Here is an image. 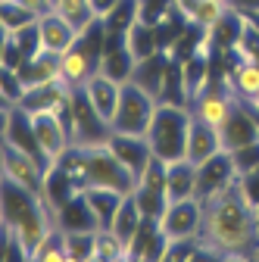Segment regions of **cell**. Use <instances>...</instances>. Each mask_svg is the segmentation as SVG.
Instances as JSON below:
<instances>
[{
	"instance_id": "obj_1",
	"label": "cell",
	"mask_w": 259,
	"mask_h": 262,
	"mask_svg": "<svg viewBox=\"0 0 259 262\" xmlns=\"http://www.w3.org/2000/svg\"><path fill=\"white\" fill-rule=\"evenodd\" d=\"M200 241L219 253V259H253L259 244L256 206L247 196L241 178H234L225 190L203 200V228Z\"/></svg>"
},
{
	"instance_id": "obj_2",
	"label": "cell",
	"mask_w": 259,
	"mask_h": 262,
	"mask_svg": "<svg viewBox=\"0 0 259 262\" xmlns=\"http://www.w3.org/2000/svg\"><path fill=\"white\" fill-rule=\"evenodd\" d=\"M190 106L187 103H169V100H159L153 122L147 128V141L156 159L172 162L184 156V144H187V128H190Z\"/></svg>"
},
{
	"instance_id": "obj_3",
	"label": "cell",
	"mask_w": 259,
	"mask_h": 262,
	"mask_svg": "<svg viewBox=\"0 0 259 262\" xmlns=\"http://www.w3.org/2000/svg\"><path fill=\"white\" fill-rule=\"evenodd\" d=\"M156 106H159V100L150 91H144L135 81H125L122 84V100H119V110L113 116L110 131H119V135H147Z\"/></svg>"
},
{
	"instance_id": "obj_4",
	"label": "cell",
	"mask_w": 259,
	"mask_h": 262,
	"mask_svg": "<svg viewBox=\"0 0 259 262\" xmlns=\"http://www.w3.org/2000/svg\"><path fill=\"white\" fill-rule=\"evenodd\" d=\"M81 150H84V166H88V184H103V187H116L122 193H135V184H138L135 175L116 159V153L106 147V141L81 144Z\"/></svg>"
},
{
	"instance_id": "obj_5",
	"label": "cell",
	"mask_w": 259,
	"mask_h": 262,
	"mask_svg": "<svg viewBox=\"0 0 259 262\" xmlns=\"http://www.w3.org/2000/svg\"><path fill=\"white\" fill-rule=\"evenodd\" d=\"M69 131H72V144H97V141H106L110 135V125L100 119L88 100L84 88H72V97H69V106L62 113Z\"/></svg>"
},
{
	"instance_id": "obj_6",
	"label": "cell",
	"mask_w": 259,
	"mask_h": 262,
	"mask_svg": "<svg viewBox=\"0 0 259 262\" xmlns=\"http://www.w3.org/2000/svg\"><path fill=\"white\" fill-rule=\"evenodd\" d=\"M203 228V200L200 196H184L166 206V212L159 215V231H163L166 244L169 241H193L200 237Z\"/></svg>"
},
{
	"instance_id": "obj_7",
	"label": "cell",
	"mask_w": 259,
	"mask_h": 262,
	"mask_svg": "<svg viewBox=\"0 0 259 262\" xmlns=\"http://www.w3.org/2000/svg\"><path fill=\"white\" fill-rule=\"evenodd\" d=\"M31 125H35V138H38V147H41V156L47 162V169L53 162L72 147V131L66 125L59 110H38L31 113Z\"/></svg>"
},
{
	"instance_id": "obj_8",
	"label": "cell",
	"mask_w": 259,
	"mask_h": 262,
	"mask_svg": "<svg viewBox=\"0 0 259 262\" xmlns=\"http://www.w3.org/2000/svg\"><path fill=\"white\" fill-rule=\"evenodd\" d=\"M106 147L116 153V159L122 162V166L135 175V181H141V175L153 162V150H150L147 135H119V131H110Z\"/></svg>"
},
{
	"instance_id": "obj_9",
	"label": "cell",
	"mask_w": 259,
	"mask_h": 262,
	"mask_svg": "<svg viewBox=\"0 0 259 262\" xmlns=\"http://www.w3.org/2000/svg\"><path fill=\"white\" fill-rule=\"evenodd\" d=\"M4 175L19 181L22 187L28 190H35L44 196V175H47V166L38 159V156H31L13 144H4Z\"/></svg>"
},
{
	"instance_id": "obj_10",
	"label": "cell",
	"mask_w": 259,
	"mask_h": 262,
	"mask_svg": "<svg viewBox=\"0 0 259 262\" xmlns=\"http://www.w3.org/2000/svg\"><path fill=\"white\" fill-rule=\"evenodd\" d=\"M234 103H238V97L231 94L228 84H225V81H219V84L209 81V88L200 97H193V100H190V113L197 116V119H203L206 125H212V128H222L225 119L231 116Z\"/></svg>"
},
{
	"instance_id": "obj_11",
	"label": "cell",
	"mask_w": 259,
	"mask_h": 262,
	"mask_svg": "<svg viewBox=\"0 0 259 262\" xmlns=\"http://www.w3.org/2000/svg\"><path fill=\"white\" fill-rule=\"evenodd\" d=\"M234 178H238V169H234L231 150H219L215 156H209L206 162L197 166V196L209 200V196H215L219 190L228 187Z\"/></svg>"
},
{
	"instance_id": "obj_12",
	"label": "cell",
	"mask_w": 259,
	"mask_h": 262,
	"mask_svg": "<svg viewBox=\"0 0 259 262\" xmlns=\"http://www.w3.org/2000/svg\"><path fill=\"white\" fill-rule=\"evenodd\" d=\"M135 66H138V59L132 56V50L125 44V31H106V44H103L100 66H97V69L106 72L116 81H132Z\"/></svg>"
},
{
	"instance_id": "obj_13",
	"label": "cell",
	"mask_w": 259,
	"mask_h": 262,
	"mask_svg": "<svg viewBox=\"0 0 259 262\" xmlns=\"http://www.w3.org/2000/svg\"><path fill=\"white\" fill-rule=\"evenodd\" d=\"M122 84H125V81H116V78H110V75L100 72V69H97V72L81 84L84 94H88V100H91V106L100 113V119H103L106 125H113V116H116V110H119Z\"/></svg>"
},
{
	"instance_id": "obj_14",
	"label": "cell",
	"mask_w": 259,
	"mask_h": 262,
	"mask_svg": "<svg viewBox=\"0 0 259 262\" xmlns=\"http://www.w3.org/2000/svg\"><path fill=\"white\" fill-rule=\"evenodd\" d=\"M38 31H41L44 50H50V53H66V50L78 41V35H81V31H78L66 16H62L59 10L41 13V16H38Z\"/></svg>"
},
{
	"instance_id": "obj_15",
	"label": "cell",
	"mask_w": 259,
	"mask_h": 262,
	"mask_svg": "<svg viewBox=\"0 0 259 262\" xmlns=\"http://www.w3.org/2000/svg\"><path fill=\"white\" fill-rule=\"evenodd\" d=\"M222 147V135H219V128L206 125L203 119L193 116L190 119V128H187V144H184V156L193 162V166H200V162H206L209 156H215Z\"/></svg>"
},
{
	"instance_id": "obj_16",
	"label": "cell",
	"mask_w": 259,
	"mask_h": 262,
	"mask_svg": "<svg viewBox=\"0 0 259 262\" xmlns=\"http://www.w3.org/2000/svg\"><path fill=\"white\" fill-rule=\"evenodd\" d=\"M125 196L128 193H122L116 187H103V184H88V187H81V200L88 203L97 228H110L113 225V219H116V212H119V206H122Z\"/></svg>"
},
{
	"instance_id": "obj_17",
	"label": "cell",
	"mask_w": 259,
	"mask_h": 262,
	"mask_svg": "<svg viewBox=\"0 0 259 262\" xmlns=\"http://www.w3.org/2000/svg\"><path fill=\"white\" fill-rule=\"evenodd\" d=\"M219 135H222V147H225V150H238V147H244V144H250V141H259V128H256L253 116L247 113L244 100L234 103L231 116L225 119V125L219 128Z\"/></svg>"
},
{
	"instance_id": "obj_18",
	"label": "cell",
	"mask_w": 259,
	"mask_h": 262,
	"mask_svg": "<svg viewBox=\"0 0 259 262\" xmlns=\"http://www.w3.org/2000/svg\"><path fill=\"white\" fill-rule=\"evenodd\" d=\"M184 196H197V166L181 156L166 162V200H184Z\"/></svg>"
},
{
	"instance_id": "obj_19",
	"label": "cell",
	"mask_w": 259,
	"mask_h": 262,
	"mask_svg": "<svg viewBox=\"0 0 259 262\" xmlns=\"http://www.w3.org/2000/svg\"><path fill=\"white\" fill-rule=\"evenodd\" d=\"M22 88H41V84H50L59 78V53H50V50H41L38 56L25 59L19 69H16Z\"/></svg>"
},
{
	"instance_id": "obj_20",
	"label": "cell",
	"mask_w": 259,
	"mask_h": 262,
	"mask_svg": "<svg viewBox=\"0 0 259 262\" xmlns=\"http://www.w3.org/2000/svg\"><path fill=\"white\" fill-rule=\"evenodd\" d=\"M97 72V59L75 41L66 53H59V78L69 88H81L91 75Z\"/></svg>"
},
{
	"instance_id": "obj_21",
	"label": "cell",
	"mask_w": 259,
	"mask_h": 262,
	"mask_svg": "<svg viewBox=\"0 0 259 262\" xmlns=\"http://www.w3.org/2000/svg\"><path fill=\"white\" fill-rule=\"evenodd\" d=\"M125 44H128V50H132V56H135L138 62L153 59V56L159 53V47H163V41H159V28L150 25V22H144L141 16H138L132 25H128V31H125Z\"/></svg>"
},
{
	"instance_id": "obj_22",
	"label": "cell",
	"mask_w": 259,
	"mask_h": 262,
	"mask_svg": "<svg viewBox=\"0 0 259 262\" xmlns=\"http://www.w3.org/2000/svg\"><path fill=\"white\" fill-rule=\"evenodd\" d=\"M225 84L231 88V94L238 97V100H253V97L259 94V62L256 59H238L228 69Z\"/></svg>"
},
{
	"instance_id": "obj_23",
	"label": "cell",
	"mask_w": 259,
	"mask_h": 262,
	"mask_svg": "<svg viewBox=\"0 0 259 262\" xmlns=\"http://www.w3.org/2000/svg\"><path fill=\"white\" fill-rule=\"evenodd\" d=\"M56 225L62 228V231H81V228H97V222H94V215H91L88 203L81 200V193H78V196H72L66 206H59V209H56Z\"/></svg>"
},
{
	"instance_id": "obj_24",
	"label": "cell",
	"mask_w": 259,
	"mask_h": 262,
	"mask_svg": "<svg viewBox=\"0 0 259 262\" xmlns=\"http://www.w3.org/2000/svg\"><path fill=\"white\" fill-rule=\"evenodd\" d=\"M125 237L116 234L113 228H97V244H94V262H125Z\"/></svg>"
},
{
	"instance_id": "obj_25",
	"label": "cell",
	"mask_w": 259,
	"mask_h": 262,
	"mask_svg": "<svg viewBox=\"0 0 259 262\" xmlns=\"http://www.w3.org/2000/svg\"><path fill=\"white\" fill-rule=\"evenodd\" d=\"M62 241H66V259H69V262H94L97 228H81V231H62Z\"/></svg>"
},
{
	"instance_id": "obj_26",
	"label": "cell",
	"mask_w": 259,
	"mask_h": 262,
	"mask_svg": "<svg viewBox=\"0 0 259 262\" xmlns=\"http://www.w3.org/2000/svg\"><path fill=\"white\" fill-rule=\"evenodd\" d=\"M141 222H144L141 206L135 203V196L128 193L125 200H122V206H119V212H116V219H113V225H110V228H113L116 234H122V237L128 241V237H132V234L138 231V225H141Z\"/></svg>"
},
{
	"instance_id": "obj_27",
	"label": "cell",
	"mask_w": 259,
	"mask_h": 262,
	"mask_svg": "<svg viewBox=\"0 0 259 262\" xmlns=\"http://www.w3.org/2000/svg\"><path fill=\"white\" fill-rule=\"evenodd\" d=\"M31 259H35V262H69L66 259V241H62V228L59 225L35 247Z\"/></svg>"
},
{
	"instance_id": "obj_28",
	"label": "cell",
	"mask_w": 259,
	"mask_h": 262,
	"mask_svg": "<svg viewBox=\"0 0 259 262\" xmlns=\"http://www.w3.org/2000/svg\"><path fill=\"white\" fill-rule=\"evenodd\" d=\"M53 10H59L62 16H66L78 31L81 28H88L97 16H94V10H91V4H88V0H56V4H53Z\"/></svg>"
},
{
	"instance_id": "obj_29",
	"label": "cell",
	"mask_w": 259,
	"mask_h": 262,
	"mask_svg": "<svg viewBox=\"0 0 259 262\" xmlns=\"http://www.w3.org/2000/svg\"><path fill=\"white\" fill-rule=\"evenodd\" d=\"M225 10H228V4H225V0H200V7L193 10V16H190V25L209 31V28L225 16Z\"/></svg>"
},
{
	"instance_id": "obj_30",
	"label": "cell",
	"mask_w": 259,
	"mask_h": 262,
	"mask_svg": "<svg viewBox=\"0 0 259 262\" xmlns=\"http://www.w3.org/2000/svg\"><path fill=\"white\" fill-rule=\"evenodd\" d=\"M135 19H138V0H119V7L103 19V25L106 31H128Z\"/></svg>"
},
{
	"instance_id": "obj_31",
	"label": "cell",
	"mask_w": 259,
	"mask_h": 262,
	"mask_svg": "<svg viewBox=\"0 0 259 262\" xmlns=\"http://www.w3.org/2000/svg\"><path fill=\"white\" fill-rule=\"evenodd\" d=\"M175 10V0H138V16L150 25H159Z\"/></svg>"
},
{
	"instance_id": "obj_32",
	"label": "cell",
	"mask_w": 259,
	"mask_h": 262,
	"mask_svg": "<svg viewBox=\"0 0 259 262\" xmlns=\"http://www.w3.org/2000/svg\"><path fill=\"white\" fill-rule=\"evenodd\" d=\"M231 159H234V169H238V175H247V172H253V169L259 166V141H250V144H244V147L231 150Z\"/></svg>"
},
{
	"instance_id": "obj_33",
	"label": "cell",
	"mask_w": 259,
	"mask_h": 262,
	"mask_svg": "<svg viewBox=\"0 0 259 262\" xmlns=\"http://www.w3.org/2000/svg\"><path fill=\"white\" fill-rule=\"evenodd\" d=\"M241 178V184H244V190H247V196L253 200V206L259 203V166L253 169V172H247V175H238Z\"/></svg>"
},
{
	"instance_id": "obj_34",
	"label": "cell",
	"mask_w": 259,
	"mask_h": 262,
	"mask_svg": "<svg viewBox=\"0 0 259 262\" xmlns=\"http://www.w3.org/2000/svg\"><path fill=\"white\" fill-rule=\"evenodd\" d=\"M10 4L22 7V10H25V13H31V16H41V13L53 10V4H56V0H10Z\"/></svg>"
},
{
	"instance_id": "obj_35",
	"label": "cell",
	"mask_w": 259,
	"mask_h": 262,
	"mask_svg": "<svg viewBox=\"0 0 259 262\" xmlns=\"http://www.w3.org/2000/svg\"><path fill=\"white\" fill-rule=\"evenodd\" d=\"M88 4H91V10H94L97 19H106V16L119 7V0H88Z\"/></svg>"
},
{
	"instance_id": "obj_36",
	"label": "cell",
	"mask_w": 259,
	"mask_h": 262,
	"mask_svg": "<svg viewBox=\"0 0 259 262\" xmlns=\"http://www.w3.org/2000/svg\"><path fill=\"white\" fill-rule=\"evenodd\" d=\"M200 7V0H175V10L190 22V16H193V10H197Z\"/></svg>"
},
{
	"instance_id": "obj_37",
	"label": "cell",
	"mask_w": 259,
	"mask_h": 262,
	"mask_svg": "<svg viewBox=\"0 0 259 262\" xmlns=\"http://www.w3.org/2000/svg\"><path fill=\"white\" fill-rule=\"evenodd\" d=\"M231 10H241V13H256L259 10V0H228Z\"/></svg>"
},
{
	"instance_id": "obj_38",
	"label": "cell",
	"mask_w": 259,
	"mask_h": 262,
	"mask_svg": "<svg viewBox=\"0 0 259 262\" xmlns=\"http://www.w3.org/2000/svg\"><path fill=\"white\" fill-rule=\"evenodd\" d=\"M244 106H247V113L253 116V122H256V128H259V106H253V103H247V100H244Z\"/></svg>"
},
{
	"instance_id": "obj_39",
	"label": "cell",
	"mask_w": 259,
	"mask_h": 262,
	"mask_svg": "<svg viewBox=\"0 0 259 262\" xmlns=\"http://www.w3.org/2000/svg\"><path fill=\"white\" fill-rule=\"evenodd\" d=\"M247 103H253V106H259V94H256V97H253V100H247Z\"/></svg>"
},
{
	"instance_id": "obj_40",
	"label": "cell",
	"mask_w": 259,
	"mask_h": 262,
	"mask_svg": "<svg viewBox=\"0 0 259 262\" xmlns=\"http://www.w3.org/2000/svg\"><path fill=\"white\" fill-rule=\"evenodd\" d=\"M256 222H259V203H256Z\"/></svg>"
},
{
	"instance_id": "obj_41",
	"label": "cell",
	"mask_w": 259,
	"mask_h": 262,
	"mask_svg": "<svg viewBox=\"0 0 259 262\" xmlns=\"http://www.w3.org/2000/svg\"><path fill=\"white\" fill-rule=\"evenodd\" d=\"M0 13H4V0H0Z\"/></svg>"
},
{
	"instance_id": "obj_42",
	"label": "cell",
	"mask_w": 259,
	"mask_h": 262,
	"mask_svg": "<svg viewBox=\"0 0 259 262\" xmlns=\"http://www.w3.org/2000/svg\"><path fill=\"white\" fill-rule=\"evenodd\" d=\"M225 4H228V0H225Z\"/></svg>"
},
{
	"instance_id": "obj_43",
	"label": "cell",
	"mask_w": 259,
	"mask_h": 262,
	"mask_svg": "<svg viewBox=\"0 0 259 262\" xmlns=\"http://www.w3.org/2000/svg\"><path fill=\"white\" fill-rule=\"evenodd\" d=\"M256 13H259V10H256Z\"/></svg>"
}]
</instances>
